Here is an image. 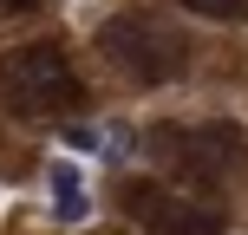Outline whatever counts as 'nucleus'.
Here are the masks:
<instances>
[{
    "mask_svg": "<svg viewBox=\"0 0 248 235\" xmlns=\"http://www.w3.org/2000/svg\"><path fill=\"white\" fill-rule=\"evenodd\" d=\"M105 59L118 65L124 78H137V85H163V78H176L189 65V46L176 26H163L157 13H124V20H111L98 33Z\"/></svg>",
    "mask_w": 248,
    "mask_h": 235,
    "instance_id": "f257e3e1",
    "label": "nucleus"
},
{
    "mask_svg": "<svg viewBox=\"0 0 248 235\" xmlns=\"http://www.w3.org/2000/svg\"><path fill=\"white\" fill-rule=\"evenodd\" d=\"M0 92H7V105L26 111V118L85 105V85H78L72 59H65L59 46H20V52H7V59H0Z\"/></svg>",
    "mask_w": 248,
    "mask_h": 235,
    "instance_id": "f03ea898",
    "label": "nucleus"
},
{
    "mask_svg": "<svg viewBox=\"0 0 248 235\" xmlns=\"http://www.w3.org/2000/svg\"><path fill=\"white\" fill-rule=\"evenodd\" d=\"M118 203L150 235H222V203L216 196H189V189L157 183V176H131L118 189Z\"/></svg>",
    "mask_w": 248,
    "mask_h": 235,
    "instance_id": "7ed1b4c3",
    "label": "nucleus"
},
{
    "mask_svg": "<svg viewBox=\"0 0 248 235\" xmlns=\"http://www.w3.org/2000/svg\"><path fill=\"white\" fill-rule=\"evenodd\" d=\"M150 144H157L170 163H183V176H189V183H202V189H216V183H222V176L248 157V137L235 131V124H189V131H157Z\"/></svg>",
    "mask_w": 248,
    "mask_h": 235,
    "instance_id": "20e7f679",
    "label": "nucleus"
},
{
    "mask_svg": "<svg viewBox=\"0 0 248 235\" xmlns=\"http://www.w3.org/2000/svg\"><path fill=\"white\" fill-rule=\"evenodd\" d=\"M85 209H92V196H85V183H78V170L72 163H52V216H59V222H78Z\"/></svg>",
    "mask_w": 248,
    "mask_h": 235,
    "instance_id": "39448f33",
    "label": "nucleus"
},
{
    "mask_svg": "<svg viewBox=\"0 0 248 235\" xmlns=\"http://www.w3.org/2000/svg\"><path fill=\"white\" fill-rule=\"evenodd\" d=\"M176 7L202 13V20H235V13H248V0H176Z\"/></svg>",
    "mask_w": 248,
    "mask_h": 235,
    "instance_id": "423d86ee",
    "label": "nucleus"
},
{
    "mask_svg": "<svg viewBox=\"0 0 248 235\" xmlns=\"http://www.w3.org/2000/svg\"><path fill=\"white\" fill-rule=\"evenodd\" d=\"M65 144L72 150H98V131H92V124H65Z\"/></svg>",
    "mask_w": 248,
    "mask_h": 235,
    "instance_id": "0eeeda50",
    "label": "nucleus"
},
{
    "mask_svg": "<svg viewBox=\"0 0 248 235\" xmlns=\"http://www.w3.org/2000/svg\"><path fill=\"white\" fill-rule=\"evenodd\" d=\"M0 7H7V13H26V7H39V0H0Z\"/></svg>",
    "mask_w": 248,
    "mask_h": 235,
    "instance_id": "6e6552de",
    "label": "nucleus"
}]
</instances>
